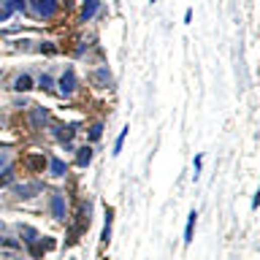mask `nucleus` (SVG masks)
<instances>
[{"mask_svg": "<svg viewBox=\"0 0 260 260\" xmlns=\"http://www.w3.org/2000/svg\"><path fill=\"white\" fill-rule=\"evenodd\" d=\"M60 87H62V92H73L76 90V73L73 70H65V73H62V79H60Z\"/></svg>", "mask_w": 260, "mask_h": 260, "instance_id": "3", "label": "nucleus"}, {"mask_svg": "<svg viewBox=\"0 0 260 260\" xmlns=\"http://www.w3.org/2000/svg\"><path fill=\"white\" fill-rule=\"evenodd\" d=\"M6 182H11V173L6 171V176H0V184H6Z\"/></svg>", "mask_w": 260, "mask_h": 260, "instance_id": "11", "label": "nucleus"}, {"mask_svg": "<svg viewBox=\"0 0 260 260\" xmlns=\"http://www.w3.org/2000/svg\"><path fill=\"white\" fill-rule=\"evenodd\" d=\"M193 228H195V211L190 214V219H187V231H184V241H187V244L193 241Z\"/></svg>", "mask_w": 260, "mask_h": 260, "instance_id": "6", "label": "nucleus"}, {"mask_svg": "<svg viewBox=\"0 0 260 260\" xmlns=\"http://www.w3.org/2000/svg\"><path fill=\"white\" fill-rule=\"evenodd\" d=\"M54 214L62 217V201H60V195H54Z\"/></svg>", "mask_w": 260, "mask_h": 260, "instance_id": "8", "label": "nucleus"}, {"mask_svg": "<svg viewBox=\"0 0 260 260\" xmlns=\"http://www.w3.org/2000/svg\"><path fill=\"white\" fill-rule=\"evenodd\" d=\"M33 9L38 17H52L57 11V0H33Z\"/></svg>", "mask_w": 260, "mask_h": 260, "instance_id": "1", "label": "nucleus"}, {"mask_svg": "<svg viewBox=\"0 0 260 260\" xmlns=\"http://www.w3.org/2000/svg\"><path fill=\"white\" fill-rule=\"evenodd\" d=\"M98 11V0H84V9H82V17L84 19H90L92 14Z\"/></svg>", "mask_w": 260, "mask_h": 260, "instance_id": "5", "label": "nucleus"}, {"mask_svg": "<svg viewBox=\"0 0 260 260\" xmlns=\"http://www.w3.org/2000/svg\"><path fill=\"white\" fill-rule=\"evenodd\" d=\"M62 168H65V165H62V160H52V171L57 173V176L62 173Z\"/></svg>", "mask_w": 260, "mask_h": 260, "instance_id": "9", "label": "nucleus"}, {"mask_svg": "<svg viewBox=\"0 0 260 260\" xmlns=\"http://www.w3.org/2000/svg\"><path fill=\"white\" fill-rule=\"evenodd\" d=\"M25 165L30 171H44L46 168V157L44 155H27L25 157Z\"/></svg>", "mask_w": 260, "mask_h": 260, "instance_id": "2", "label": "nucleus"}, {"mask_svg": "<svg viewBox=\"0 0 260 260\" xmlns=\"http://www.w3.org/2000/svg\"><path fill=\"white\" fill-rule=\"evenodd\" d=\"M90 157H92V152H90V149H79V165H87V163H90Z\"/></svg>", "mask_w": 260, "mask_h": 260, "instance_id": "7", "label": "nucleus"}, {"mask_svg": "<svg viewBox=\"0 0 260 260\" xmlns=\"http://www.w3.org/2000/svg\"><path fill=\"white\" fill-rule=\"evenodd\" d=\"M41 87H44V90H52V79L44 76V79H41Z\"/></svg>", "mask_w": 260, "mask_h": 260, "instance_id": "10", "label": "nucleus"}, {"mask_svg": "<svg viewBox=\"0 0 260 260\" xmlns=\"http://www.w3.org/2000/svg\"><path fill=\"white\" fill-rule=\"evenodd\" d=\"M30 87H33V79H30L27 73H25V76H19L17 82H14V90H19V92H25V90H30Z\"/></svg>", "mask_w": 260, "mask_h": 260, "instance_id": "4", "label": "nucleus"}]
</instances>
